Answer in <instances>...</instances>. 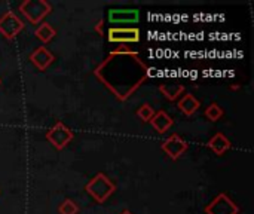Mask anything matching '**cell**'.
Returning a JSON list of instances; mask_svg holds the SVG:
<instances>
[{
	"instance_id": "obj_14",
	"label": "cell",
	"mask_w": 254,
	"mask_h": 214,
	"mask_svg": "<svg viewBox=\"0 0 254 214\" xmlns=\"http://www.w3.org/2000/svg\"><path fill=\"white\" fill-rule=\"evenodd\" d=\"M159 91L162 92V95L168 101H176L185 92V85H182V83H168V85L162 83V85H159Z\"/></svg>"
},
{
	"instance_id": "obj_1",
	"label": "cell",
	"mask_w": 254,
	"mask_h": 214,
	"mask_svg": "<svg viewBox=\"0 0 254 214\" xmlns=\"http://www.w3.org/2000/svg\"><path fill=\"white\" fill-rule=\"evenodd\" d=\"M149 67L131 49L113 51L94 71L119 101H127L147 79Z\"/></svg>"
},
{
	"instance_id": "obj_19",
	"label": "cell",
	"mask_w": 254,
	"mask_h": 214,
	"mask_svg": "<svg viewBox=\"0 0 254 214\" xmlns=\"http://www.w3.org/2000/svg\"><path fill=\"white\" fill-rule=\"evenodd\" d=\"M103 24H104V21L100 19V21L97 22V25H95V31H97L100 36H103Z\"/></svg>"
},
{
	"instance_id": "obj_15",
	"label": "cell",
	"mask_w": 254,
	"mask_h": 214,
	"mask_svg": "<svg viewBox=\"0 0 254 214\" xmlns=\"http://www.w3.org/2000/svg\"><path fill=\"white\" fill-rule=\"evenodd\" d=\"M34 36L36 39H39L42 43H48L51 42L55 36H57V30L49 24V22H42L37 25V28L34 30Z\"/></svg>"
},
{
	"instance_id": "obj_8",
	"label": "cell",
	"mask_w": 254,
	"mask_h": 214,
	"mask_svg": "<svg viewBox=\"0 0 254 214\" xmlns=\"http://www.w3.org/2000/svg\"><path fill=\"white\" fill-rule=\"evenodd\" d=\"M162 152L173 161H177L182 155L186 153V150L189 149V143L182 139L179 134H171L162 144H161Z\"/></svg>"
},
{
	"instance_id": "obj_13",
	"label": "cell",
	"mask_w": 254,
	"mask_h": 214,
	"mask_svg": "<svg viewBox=\"0 0 254 214\" xmlns=\"http://www.w3.org/2000/svg\"><path fill=\"white\" fill-rule=\"evenodd\" d=\"M177 107L179 110L186 115V116H192L198 112V109L201 107V101L193 95V94H185L179 101H177Z\"/></svg>"
},
{
	"instance_id": "obj_12",
	"label": "cell",
	"mask_w": 254,
	"mask_h": 214,
	"mask_svg": "<svg viewBox=\"0 0 254 214\" xmlns=\"http://www.w3.org/2000/svg\"><path fill=\"white\" fill-rule=\"evenodd\" d=\"M150 125L158 134H165L174 125V119L165 110H159V112H155L153 118L150 119Z\"/></svg>"
},
{
	"instance_id": "obj_10",
	"label": "cell",
	"mask_w": 254,
	"mask_h": 214,
	"mask_svg": "<svg viewBox=\"0 0 254 214\" xmlns=\"http://www.w3.org/2000/svg\"><path fill=\"white\" fill-rule=\"evenodd\" d=\"M28 60L37 70L45 71L55 61V55L46 46H39L28 55Z\"/></svg>"
},
{
	"instance_id": "obj_11",
	"label": "cell",
	"mask_w": 254,
	"mask_h": 214,
	"mask_svg": "<svg viewBox=\"0 0 254 214\" xmlns=\"http://www.w3.org/2000/svg\"><path fill=\"white\" fill-rule=\"evenodd\" d=\"M207 147L211 149L217 156H222V155H225L232 147V143H231V140L223 133H216L207 142Z\"/></svg>"
},
{
	"instance_id": "obj_6",
	"label": "cell",
	"mask_w": 254,
	"mask_h": 214,
	"mask_svg": "<svg viewBox=\"0 0 254 214\" xmlns=\"http://www.w3.org/2000/svg\"><path fill=\"white\" fill-rule=\"evenodd\" d=\"M204 212L205 214H238L240 207L225 192H222L217 197H214L208 206H205Z\"/></svg>"
},
{
	"instance_id": "obj_17",
	"label": "cell",
	"mask_w": 254,
	"mask_h": 214,
	"mask_svg": "<svg viewBox=\"0 0 254 214\" xmlns=\"http://www.w3.org/2000/svg\"><path fill=\"white\" fill-rule=\"evenodd\" d=\"M58 213L60 214H79V206L70 200V198H65L60 206H58Z\"/></svg>"
},
{
	"instance_id": "obj_16",
	"label": "cell",
	"mask_w": 254,
	"mask_h": 214,
	"mask_svg": "<svg viewBox=\"0 0 254 214\" xmlns=\"http://www.w3.org/2000/svg\"><path fill=\"white\" fill-rule=\"evenodd\" d=\"M225 115L223 107L219 103H211L205 110H204V116L207 118V121L210 122H219Z\"/></svg>"
},
{
	"instance_id": "obj_21",
	"label": "cell",
	"mask_w": 254,
	"mask_h": 214,
	"mask_svg": "<svg viewBox=\"0 0 254 214\" xmlns=\"http://www.w3.org/2000/svg\"><path fill=\"white\" fill-rule=\"evenodd\" d=\"M119 214H132V213H131L129 210H124V212H121V213H119Z\"/></svg>"
},
{
	"instance_id": "obj_5",
	"label": "cell",
	"mask_w": 254,
	"mask_h": 214,
	"mask_svg": "<svg viewBox=\"0 0 254 214\" xmlns=\"http://www.w3.org/2000/svg\"><path fill=\"white\" fill-rule=\"evenodd\" d=\"M46 140L58 150H63L74 137L73 131L63 122H57L49 131H46L45 134Z\"/></svg>"
},
{
	"instance_id": "obj_7",
	"label": "cell",
	"mask_w": 254,
	"mask_h": 214,
	"mask_svg": "<svg viewBox=\"0 0 254 214\" xmlns=\"http://www.w3.org/2000/svg\"><path fill=\"white\" fill-rule=\"evenodd\" d=\"M141 34L137 27H110L107 30V40L110 43H137Z\"/></svg>"
},
{
	"instance_id": "obj_4",
	"label": "cell",
	"mask_w": 254,
	"mask_h": 214,
	"mask_svg": "<svg viewBox=\"0 0 254 214\" xmlns=\"http://www.w3.org/2000/svg\"><path fill=\"white\" fill-rule=\"evenodd\" d=\"M24 21L12 10H7L0 16V34L6 40L15 39L24 30Z\"/></svg>"
},
{
	"instance_id": "obj_3",
	"label": "cell",
	"mask_w": 254,
	"mask_h": 214,
	"mask_svg": "<svg viewBox=\"0 0 254 214\" xmlns=\"http://www.w3.org/2000/svg\"><path fill=\"white\" fill-rule=\"evenodd\" d=\"M18 10L25 19H28V22L39 25L52 12V6L46 0H24Z\"/></svg>"
},
{
	"instance_id": "obj_9",
	"label": "cell",
	"mask_w": 254,
	"mask_h": 214,
	"mask_svg": "<svg viewBox=\"0 0 254 214\" xmlns=\"http://www.w3.org/2000/svg\"><path fill=\"white\" fill-rule=\"evenodd\" d=\"M110 24H135L140 19L138 9H110L107 13Z\"/></svg>"
},
{
	"instance_id": "obj_22",
	"label": "cell",
	"mask_w": 254,
	"mask_h": 214,
	"mask_svg": "<svg viewBox=\"0 0 254 214\" xmlns=\"http://www.w3.org/2000/svg\"><path fill=\"white\" fill-rule=\"evenodd\" d=\"M0 83H1V79H0Z\"/></svg>"
},
{
	"instance_id": "obj_18",
	"label": "cell",
	"mask_w": 254,
	"mask_h": 214,
	"mask_svg": "<svg viewBox=\"0 0 254 214\" xmlns=\"http://www.w3.org/2000/svg\"><path fill=\"white\" fill-rule=\"evenodd\" d=\"M135 115L143 121V122H150V119L155 115V109L150 104H141L138 107V110L135 112Z\"/></svg>"
},
{
	"instance_id": "obj_20",
	"label": "cell",
	"mask_w": 254,
	"mask_h": 214,
	"mask_svg": "<svg viewBox=\"0 0 254 214\" xmlns=\"http://www.w3.org/2000/svg\"><path fill=\"white\" fill-rule=\"evenodd\" d=\"M241 88V85H238V83H235V85H229V89L231 91H238Z\"/></svg>"
},
{
	"instance_id": "obj_2",
	"label": "cell",
	"mask_w": 254,
	"mask_h": 214,
	"mask_svg": "<svg viewBox=\"0 0 254 214\" xmlns=\"http://www.w3.org/2000/svg\"><path fill=\"white\" fill-rule=\"evenodd\" d=\"M85 192L89 194L98 204H103L116 192V185L107 174L98 173L85 185Z\"/></svg>"
}]
</instances>
